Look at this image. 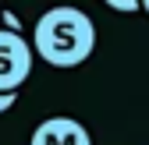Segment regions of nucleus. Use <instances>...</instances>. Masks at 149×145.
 <instances>
[{"label":"nucleus","instance_id":"f03ea898","mask_svg":"<svg viewBox=\"0 0 149 145\" xmlns=\"http://www.w3.org/2000/svg\"><path fill=\"white\" fill-rule=\"evenodd\" d=\"M32 71V46L22 32L0 28V92H18Z\"/></svg>","mask_w":149,"mask_h":145},{"label":"nucleus","instance_id":"7ed1b4c3","mask_svg":"<svg viewBox=\"0 0 149 145\" xmlns=\"http://www.w3.org/2000/svg\"><path fill=\"white\" fill-rule=\"evenodd\" d=\"M29 145H92L89 128L71 117H46L39 128L32 131Z\"/></svg>","mask_w":149,"mask_h":145},{"label":"nucleus","instance_id":"f257e3e1","mask_svg":"<svg viewBox=\"0 0 149 145\" xmlns=\"http://www.w3.org/2000/svg\"><path fill=\"white\" fill-rule=\"evenodd\" d=\"M32 50L50 67H78L96 50V25L78 7H50L32 28Z\"/></svg>","mask_w":149,"mask_h":145},{"label":"nucleus","instance_id":"20e7f679","mask_svg":"<svg viewBox=\"0 0 149 145\" xmlns=\"http://www.w3.org/2000/svg\"><path fill=\"white\" fill-rule=\"evenodd\" d=\"M107 7H114V11H124V14H135L142 11V0H103Z\"/></svg>","mask_w":149,"mask_h":145},{"label":"nucleus","instance_id":"423d86ee","mask_svg":"<svg viewBox=\"0 0 149 145\" xmlns=\"http://www.w3.org/2000/svg\"><path fill=\"white\" fill-rule=\"evenodd\" d=\"M14 103H18V92H0V113H4V110H11Z\"/></svg>","mask_w":149,"mask_h":145},{"label":"nucleus","instance_id":"0eeeda50","mask_svg":"<svg viewBox=\"0 0 149 145\" xmlns=\"http://www.w3.org/2000/svg\"><path fill=\"white\" fill-rule=\"evenodd\" d=\"M142 11H146V14H149V0H142Z\"/></svg>","mask_w":149,"mask_h":145},{"label":"nucleus","instance_id":"39448f33","mask_svg":"<svg viewBox=\"0 0 149 145\" xmlns=\"http://www.w3.org/2000/svg\"><path fill=\"white\" fill-rule=\"evenodd\" d=\"M0 25H7V32H22V21H18V14H11V11H0Z\"/></svg>","mask_w":149,"mask_h":145}]
</instances>
